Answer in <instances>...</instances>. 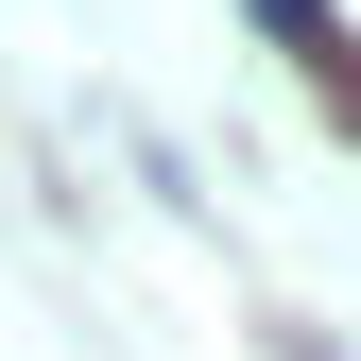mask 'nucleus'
<instances>
[{"instance_id":"obj_1","label":"nucleus","mask_w":361,"mask_h":361,"mask_svg":"<svg viewBox=\"0 0 361 361\" xmlns=\"http://www.w3.org/2000/svg\"><path fill=\"white\" fill-rule=\"evenodd\" d=\"M241 18H258V35H276V52H293L310 86H327V121H344V138H361V35L327 18V0H241Z\"/></svg>"}]
</instances>
